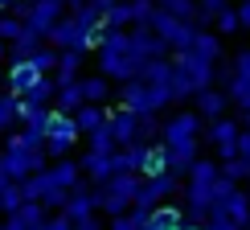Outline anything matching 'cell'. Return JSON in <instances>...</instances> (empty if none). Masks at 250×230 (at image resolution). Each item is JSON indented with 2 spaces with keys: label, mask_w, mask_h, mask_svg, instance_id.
<instances>
[{
  "label": "cell",
  "mask_w": 250,
  "mask_h": 230,
  "mask_svg": "<svg viewBox=\"0 0 250 230\" xmlns=\"http://www.w3.org/2000/svg\"><path fill=\"white\" fill-rule=\"evenodd\" d=\"M148 58L135 49L131 29H107L99 41V74H107L111 82H131L144 74Z\"/></svg>",
  "instance_id": "6da1fadb"
},
{
  "label": "cell",
  "mask_w": 250,
  "mask_h": 230,
  "mask_svg": "<svg viewBox=\"0 0 250 230\" xmlns=\"http://www.w3.org/2000/svg\"><path fill=\"white\" fill-rule=\"evenodd\" d=\"M103 33H107V25H103V17L95 8H78V13H66L54 25V33H49V46L54 49H82V54H90V49H99Z\"/></svg>",
  "instance_id": "7a4b0ae2"
},
{
  "label": "cell",
  "mask_w": 250,
  "mask_h": 230,
  "mask_svg": "<svg viewBox=\"0 0 250 230\" xmlns=\"http://www.w3.org/2000/svg\"><path fill=\"white\" fill-rule=\"evenodd\" d=\"M217 181H222V164L209 161V156H201V161L189 169V177H185V197H189L185 214H189V222H193V226H205V222H209Z\"/></svg>",
  "instance_id": "3957f363"
},
{
  "label": "cell",
  "mask_w": 250,
  "mask_h": 230,
  "mask_svg": "<svg viewBox=\"0 0 250 230\" xmlns=\"http://www.w3.org/2000/svg\"><path fill=\"white\" fill-rule=\"evenodd\" d=\"M49 156H45V140H33L29 132H13L4 140V152H0V169H4L13 181H29L33 173L49 169Z\"/></svg>",
  "instance_id": "277c9868"
},
{
  "label": "cell",
  "mask_w": 250,
  "mask_h": 230,
  "mask_svg": "<svg viewBox=\"0 0 250 230\" xmlns=\"http://www.w3.org/2000/svg\"><path fill=\"white\" fill-rule=\"evenodd\" d=\"M119 103L140 115H160L164 107L172 103V91L168 87H152L144 78H131V82H119Z\"/></svg>",
  "instance_id": "5b68a950"
},
{
  "label": "cell",
  "mask_w": 250,
  "mask_h": 230,
  "mask_svg": "<svg viewBox=\"0 0 250 230\" xmlns=\"http://www.w3.org/2000/svg\"><path fill=\"white\" fill-rule=\"evenodd\" d=\"M148 29H152L156 37L168 41L172 54L189 49V46H193V37H197V25H189V21H181V17H172V13H164V8H156V17H152V25H148Z\"/></svg>",
  "instance_id": "8992f818"
},
{
  "label": "cell",
  "mask_w": 250,
  "mask_h": 230,
  "mask_svg": "<svg viewBox=\"0 0 250 230\" xmlns=\"http://www.w3.org/2000/svg\"><path fill=\"white\" fill-rule=\"evenodd\" d=\"M181 189H185V181H181L176 173L144 177V189H140V202H135V210L152 214V210H160V206H168V197H172V193H181Z\"/></svg>",
  "instance_id": "52a82bcc"
},
{
  "label": "cell",
  "mask_w": 250,
  "mask_h": 230,
  "mask_svg": "<svg viewBox=\"0 0 250 230\" xmlns=\"http://www.w3.org/2000/svg\"><path fill=\"white\" fill-rule=\"evenodd\" d=\"M78 123H74V115H62L54 111V119H49V136H45V156L49 161H70V148H74V140H78Z\"/></svg>",
  "instance_id": "ba28073f"
},
{
  "label": "cell",
  "mask_w": 250,
  "mask_h": 230,
  "mask_svg": "<svg viewBox=\"0 0 250 230\" xmlns=\"http://www.w3.org/2000/svg\"><path fill=\"white\" fill-rule=\"evenodd\" d=\"M205 140L217 148V161H234L238 156V140H242V128H238V119H213L209 128H205Z\"/></svg>",
  "instance_id": "9c48e42d"
},
{
  "label": "cell",
  "mask_w": 250,
  "mask_h": 230,
  "mask_svg": "<svg viewBox=\"0 0 250 230\" xmlns=\"http://www.w3.org/2000/svg\"><path fill=\"white\" fill-rule=\"evenodd\" d=\"M230 62H234V78H230V87H226V95H230V103L246 115L250 111V49H238Z\"/></svg>",
  "instance_id": "30bf717a"
},
{
  "label": "cell",
  "mask_w": 250,
  "mask_h": 230,
  "mask_svg": "<svg viewBox=\"0 0 250 230\" xmlns=\"http://www.w3.org/2000/svg\"><path fill=\"white\" fill-rule=\"evenodd\" d=\"M172 62H176V70H185V74L193 78L197 91H209L213 82H217V66H213V62H205L201 54H193V49H181Z\"/></svg>",
  "instance_id": "8fae6325"
},
{
  "label": "cell",
  "mask_w": 250,
  "mask_h": 230,
  "mask_svg": "<svg viewBox=\"0 0 250 230\" xmlns=\"http://www.w3.org/2000/svg\"><path fill=\"white\" fill-rule=\"evenodd\" d=\"M66 13H70V8H66V4H58V0H33V13H29V21H25V25L49 41L54 25H58V21L66 17Z\"/></svg>",
  "instance_id": "7c38bea8"
},
{
  "label": "cell",
  "mask_w": 250,
  "mask_h": 230,
  "mask_svg": "<svg viewBox=\"0 0 250 230\" xmlns=\"http://www.w3.org/2000/svg\"><path fill=\"white\" fill-rule=\"evenodd\" d=\"M4 230H49V210L41 202H25L17 214L4 218Z\"/></svg>",
  "instance_id": "4fadbf2b"
},
{
  "label": "cell",
  "mask_w": 250,
  "mask_h": 230,
  "mask_svg": "<svg viewBox=\"0 0 250 230\" xmlns=\"http://www.w3.org/2000/svg\"><path fill=\"white\" fill-rule=\"evenodd\" d=\"M70 218V222H86V218H95L99 214V197H95V185L90 181H82L78 189H74V197L66 202V210H62Z\"/></svg>",
  "instance_id": "5bb4252c"
},
{
  "label": "cell",
  "mask_w": 250,
  "mask_h": 230,
  "mask_svg": "<svg viewBox=\"0 0 250 230\" xmlns=\"http://www.w3.org/2000/svg\"><path fill=\"white\" fill-rule=\"evenodd\" d=\"M140 119H144V115H140V111H131V107H123V103L111 111V132H115L119 148H127V144L140 140Z\"/></svg>",
  "instance_id": "9a60e30c"
},
{
  "label": "cell",
  "mask_w": 250,
  "mask_h": 230,
  "mask_svg": "<svg viewBox=\"0 0 250 230\" xmlns=\"http://www.w3.org/2000/svg\"><path fill=\"white\" fill-rule=\"evenodd\" d=\"M148 152H152V144H127V148H119L111 161H115V173H140L144 177V169H148Z\"/></svg>",
  "instance_id": "2e32d148"
},
{
  "label": "cell",
  "mask_w": 250,
  "mask_h": 230,
  "mask_svg": "<svg viewBox=\"0 0 250 230\" xmlns=\"http://www.w3.org/2000/svg\"><path fill=\"white\" fill-rule=\"evenodd\" d=\"M193 54H201L205 62H213V66H222L226 62V46H222V33L217 29H197V37H193Z\"/></svg>",
  "instance_id": "e0dca14e"
},
{
  "label": "cell",
  "mask_w": 250,
  "mask_h": 230,
  "mask_svg": "<svg viewBox=\"0 0 250 230\" xmlns=\"http://www.w3.org/2000/svg\"><path fill=\"white\" fill-rule=\"evenodd\" d=\"M226 107H230V95H226L222 87H209V91H201L197 95V115L201 119H226Z\"/></svg>",
  "instance_id": "ac0fdd59"
},
{
  "label": "cell",
  "mask_w": 250,
  "mask_h": 230,
  "mask_svg": "<svg viewBox=\"0 0 250 230\" xmlns=\"http://www.w3.org/2000/svg\"><path fill=\"white\" fill-rule=\"evenodd\" d=\"M45 78V74H37V66L33 62H21V66H8V91H13L17 99H25L29 91L37 87V82Z\"/></svg>",
  "instance_id": "d6986e66"
},
{
  "label": "cell",
  "mask_w": 250,
  "mask_h": 230,
  "mask_svg": "<svg viewBox=\"0 0 250 230\" xmlns=\"http://www.w3.org/2000/svg\"><path fill=\"white\" fill-rule=\"evenodd\" d=\"M82 177H90L95 185H107L111 177H115V161L111 156H103V152H82Z\"/></svg>",
  "instance_id": "ffe728a7"
},
{
  "label": "cell",
  "mask_w": 250,
  "mask_h": 230,
  "mask_svg": "<svg viewBox=\"0 0 250 230\" xmlns=\"http://www.w3.org/2000/svg\"><path fill=\"white\" fill-rule=\"evenodd\" d=\"M213 210H217V214H226L238 230H250V193H246V189H238L230 202H217Z\"/></svg>",
  "instance_id": "44dd1931"
},
{
  "label": "cell",
  "mask_w": 250,
  "mask_h": 230,
  "mask_svg": "<svg viewBox=\"0 0 250 230\" xmlns=\"http://www.w3.org/2000/svg\"><path fill=\"white\" fill-rule=\"evenodd\" d=\"M111 87H115V82H111L107 74H82V78H78L82 99H86V103H95V107H103V103L111 99Z\"/></svg>",
  "instance_id": "7402d4cb"
},
{
  "label": "cell",
  "mask_w": 250,
  "mask_h": 230,
  "mask_svg": "<svg viewBox=\"0 0 250 230\" xmlns=\"http://www.w3.org/2000/svg\"><path fill=\"white\" fill-rule=\"evenodd\" d=\"M82 62H86V54L82 49H62V62H58V87H66V82H78L82 78Z\"/></svg>",
  "instance_id": "603a6c76"
},
{
  "label": "cell",
  "mask_w": 250,
  "mask_h": 230,
  "mask_svg": "<svg viewBox=\"0 0 250 230\" xmlns=\"http://www.w3.org/2000/svg\"><path fill=\"white\" fill-rule=\"evenodd\" d=\"M74 123H78L82 136H95L99 128H107V123H111V111H107V107H95V103H86V107L74 115Z\"/></svg>",
  "instance_id": "cb8c5ba5"
},
{
  "label": "cell",
  "mask_w": 250,
  "mask_h": 230,
  "mask_svg": "<svg viewBox=\"0 0 250 230\" xmlns=\"http://www.w3.org/2000/svg\"><path fill=\"white\" fill-rule=\"evenodd\" d=\"M148 222H152V230H185L189 226V214L176 210V206H160V210L148 214Z\"/></svg>",
  "instance_id": "d4e9b609"
},
{
  "label": "cell",
  "mask_w": 250,
  "mask_h": 230,
  "mask_svg": "<svg viewBox=\"0 0 250 230\" xmlns=\"http://www.w3.org/2000/svg\"><path fill=\"white\" fill-rule=\"evenodd\" d=\"M82 107H86V99H82L78 82H66V87H58V99H54V111L62 115H78Z\"/></svg>",
  "instance_id": "484cf974"
},
{
  "label": "cell",
  "mask_w": 250,
  "mask_h": 230,
  "mask_svg": "<svg viewBox=\"0 0 250 230\" xmlns=\"http://www.w3.org/2000/svg\"><path fill=\"white\" fill-rule=\"evenodd\" d=\"M13 123H21V99L13 91H4V95H0V136L13 132Z\"/></svg>",
  "instance_id": "4316f807"
},
{
  "label": "cell",
  "mask_w": 250,
  "mask_h": 230,
  "mask_svg": "<svg viewBox=\"0 0 250 230\" xmlns=\"http://www.w3.org/2000/svg\"><path fill=\"white\" fill-rule=\"evenodd\" d=\"M86 152H103V156H115L119 152V140H115V132H111V123L99 128L95 136H86Z\"/></svg>",
  "instance_id": "83f0119b"
},
{
  "label": "cell",
  "mask_w": 250,
  "mask_h": 230,
  "mask_svg": "<svg viewBox=\"0 0 250 230\" xmlns=\"http://www.w3.org/2000/svg\"><path fill=\"white\" fill-rule=\"evenodd\" d=\"M54 99H58V78H41L25 95V103H33V107H54Z\"/></svg>",
  "instance_id": "f1b7e54d"
},
{
  "label": "cell",
  "mask_w": 250,
  "mask_h": 230,
  "mask_svg": "<svg viewBox=\"0 0 250 230\" xmlns=\"http://www.w3.org/2000/svg\"><path fill=\"white\" fill-rule=\"evenodd\" d=\"M21 193H25V202H45V193H49V169L45 173H33L29 181H21Z\"/></svg>",
  "instance_id": "f546056e"
},
{
  "label": "cell",
  "mask_w": 250,
  "mask_h": 230,
  "mask_svg": "<svg viewBox=\"0 0 250 230\" xmlns=\"http://www.w3.org/2000/svg\"><path fill=\"white\" fill-rule=\"evenodd\" d=\"M58 62H62V49H54V46H41L37 54H33L37 74H45V78H54V74H58Z\"/></svg>",
  "instance_id": "4dcf8cb0"
},
{
  "label": "cell",
  "mask_w": 250,
  "mask_h": 230,
  "mask_svg": "<svg viewBox=\"0 0 250 230\" xmlns=\"http://www.w3.org/2000/svg\"><path fill=\"white\" fill-rule=\"evenodd\" d=\"M201 91L193 87V78L185 74V70H176V62H172V103H185V99H197Z\"/></svg>",
  "instance_id": "1f68e13d"
},
{
  "label": "cell",
  "mask_w": 250,
  "mask_h": 230,
  "mask_svg": "<svg viewBox=\"0 0 250 230\" xmlns=\"http://www.w3.org/2000/svg\"><path fill=\"white\" fill-rule=\"evenodd\" d=\"M160 173H172V156H168V148H164V144H152L144 177H160Z\"/></svg>",
  "instance_id": "d6a6232c"
},
{
  "label": "cell",
  "mask_w": 250,
  "mask_h": 230,
  "mask_svg": "<svg viewBox=\"0 0 250 230\" xmlns=\"http://www.w3.org/2000/svg\"><path fill=\"white\" fill-rule=\"evenodd\" d=\"M103 25L107 29H135V13H131V0H123V4H115L107 17H103Z\"/></svg>",
  "instance_id": "836d02e7"
},
{
  "label": "cell",
  "mask_w": 250,
  "mask_h": 230,
  "mask_svg": "<svg viewBox=\"0 0 250 230\" xmlns=\"http://www.w3.org/2000/svg\"><path fill=\"white\" fill-rule=\"evenodd\" d=\"M213 29H217V33H222V37H234L238 29H242V21H238V8H234V4H226L222 13L213 17Z\"/></svg>",
  "instance_id": "e575fe53"
},
{
  "label": "cell",
  "mask_w": 250,
  "mask_h": 230,
  "mask_svg": "<svg viewBox=\"0 0 250 230\" xmlns=\"http://www.w3.org/2000/svg\"><path fill=\"white\" fill-rule=\"evenodd\" d=\"M21 33H25V21H17L13 13H0V41H21Z\"/></svg>",
  "instance_id": "d590c367"
},
{
  "label": "cell",
  "mask_w": 250,
  "mask_h": 230,
  "mask_svg": "<svg viewBox=\"0 0 250 230\" xmlns=\"http://www.w3.org/2000/svg\"><path fill=\"white\" fill-rule=\"evenodd\" d=\"M222 177H226V181H250V164L242 161V156H234V161H222Z\"/></svg>",
  "instance_id": "8d00e7d4"
},
{
  "label": "cell",
  "mask_w": 250,
  "mask_h": 230,
  "mask_svg": "<svg viewBox=\"0 0 250 230\" xmlns=\"http://www.w3.org/2000/svg\"><path fill=\"white\" fill-rule=\"evenodd\" d=\"M144 210H131V214H123V218H111V230H144Z\"/></svg>",
  "instance_id": "74e56055"
},
{
  "label": "cell",
  "mask_w": 250,
  "mask_h": 230,
  "mask_svg": "<svg viewBox=\"0 0 250 230\" xmlns=\"http://www.w3.org/2000/svg\"><path fill=\"white\" fill-rule=\"evenodd\" d=\"M205 230H238V226H234L226 214H217V210H213V214H209V222H205Z\"/></svg>",
  "instance_id": "f35d334b"
},
{
  "label": "cell",
  "mask_w": 250,
  "mask_h": 230,
  "mask_svg": "<svg viewBox=\"0 0 250 230\" xmlns=\"http://www.w3.org/2000/svg\"><path fill=\"white\" fill-rule=\"evenodd\" d=\"M29 13H33V0H17V4H13V17L17 21H29Z\"/></svg>",
  "instance_id": "ab89813d"
},
{
  "label": "cell",
  "mask_w": 250,
  "mask_h": 230,
  "mask_svg": "<svg viewBox=\"0 0 250 230\" xmlns=\"http://www.w3.org/2000/svg\"><path fill=\"white\" fill-rule=\"evenodd\" d=\"M49 230H74V222L66 214H49Z\"/></svg>",
  "instance_id": "60d3db41"
},
{
  "label": "cell",
  "mask_w": 250,
  "mask_h": 230,
  "mask_svg": "<svg viewBox=\"0 0 250 230\" xmlns=\"http://www.w3.org/2000/svg\"><path fill=\"white\" fill-rule=\"evenodd\" d=\"M238 156L250 164V132H246V128H242V140H238Z\"/></svg>",
  "instance_id": "b9f144b4"
},
{
  "label": "cell",
  "mask_w": 250,
  "mask_h": 230,
  "mask_svg": "<svg viewBox=\"0 0 250 230\" xmlns=\"http://www.w3.org/2000/svg\"><path fill=\"white\" fill-rule=\"evenodd\" d=\"M238 21H242V29H250V0H238Z\"/></svg>",
  "instance_id": "7bdbcfd3"
},
{
  "label": "cell",
  "mask_w": 250,
  "mask_h": 230,
  "mask_svg": "<svg viewBox=\"0 0 250 230\" xmlns=\"http://www.w3.org/2000/svg\"><path fill=\"white\" fill-rule=\"evenodd\" d=\"M74 230H103V222H99V214H95V218H86V222H74Z\"/></svg>",
  "instance_id": "ee69618b"
},
{
  "label": "cell",
  "mask_w": 250,
  "mask_h": 230,
  "mask_svg": "<svg viewBox=\"0 0 250 230\" xmlns=\"http://www.w3.org/2000/svg\"><path fill=\"white\" fill-rule=\"evenodd\" d=\"M8 49H13V46H8V41H0V66L8 62Z\"/></svg>",
  "instance_id": "f6af8a7d"
},
{
  "label": "cell",
  "mask_w": 250,
  "mask_h": 230,
  "mask_svg": "<svg viewBox=\"0 0 250 230\" xmlns=\"http://www.w3.org/2000/svg\"><path fill=\"white\" fill-rule=\"evenodd\" d=\"M8 185H13V177H8L4 169H0V189H8Z\"/></svg>",
  "instance_id": "bcb514c9"
},
{
  "label": "cell",
  "mask_w": 250,
  "mask_h": 230,
  "mask_svg": "<svg viewBox=\"0 0 250 230\" xmlns=\"http://www.w3.org/2000/svg\"><path fill=\"white\" fill-rule=\"evenodd\" d=\"M0 87H8V70H0ZM0 95H4V91H0Z\"/></svg>",
  "instance_id": "7dc6e473"
},
{
  "label": "cell",
  "mask_w": 250,
  "mask_h": 230,
  "mask_svg": "<svg viewBox=\"0 0 250 230\" xmlns=\"http://www.w3.org/2000/svg\"><path fill=\"white\" fill-rule=\"evenodd\" d=\"M242 128H246V132H250V111H246V115H242Z\"/></svg>",
  "instance_id": "c3c4849f"
},
{
  "label": "cell",
  "mask_w": 250,
  "mask_h": 230,
  "mask_svg": "<svg viewBox=\"0 0 250 230\" xmlns=\"http://www.w3.org/2000/svg\"><path fill=\"white\" fill-rule=\"evenodd\" d=\"M185 230H205V226H193V222H189V226H185Z\"/></svg>",
  "instance_id": "681fc988"
},
{
  "label": "cell",
  "mask_w": 250,
  "mask_h": 230,
  "mask_svg": "<svg viewBox=\"0 0 250 230\" xmlns=\"http://www.w3.org/2000/svg\"><path fill=\"white\" fill-rule=\"evenodd\" d=\"M0 230H4V222H0Z\"/></svg>",
  "instance_id": "f907efd6"
}]
</instances>
